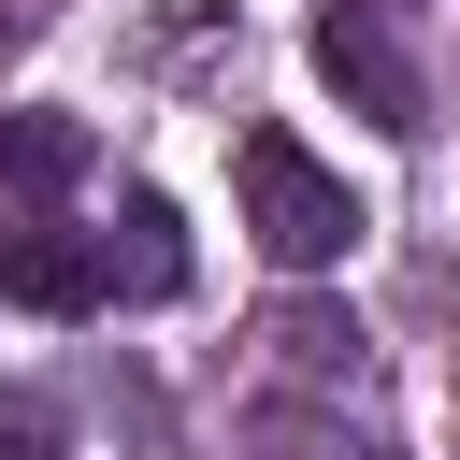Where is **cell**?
Listing matches in <instances>:
<instances>
[{
    "label": "cell",
    "mask_w": 460,
    "mask_h": 460,
    "mask_svg": "<svg viewBox=\"0 0 460 460\" xmlns=\"http://www.w3.org/2000/svg\"><path fill=\"white\" fill-rule=\"evenodd\" d=\"M244 230H259L273 273H331V259L359 244V201H345V172H316L288 129H244Z\"/></svg>",
    "instance_id": "1"
},
{
    "label": "cell",
    "mask_w": 460,
    "mask_h": 460,
    "mask_svg": "<svg viewBox=\"0 0 460 460\" xmlns=\"http://www.w3.org/2000/svg\"><path fill=\"white\" fill-rule=\"evenodd\" d=\"M316 72H331L374 129H431V86H417V58L388 43V14H374V0H331V14H316Z\"/></svg>",
    "instance_id": "2"
},
{
    "label": "cell",
    "mask_w": 460,
    "mask_h": 460,
    "mask_svg": "<svg viewBox=\"0 0 460 460\" xmlns=\"http://www.w3.org/2000/svg\"><path fill=\"white\" fill-rule=\"evenodd\" d=\"M0 302H14V316H101V302H115V273H101V244H86V230L29 216V230H0Z\"/></svg>",
    "instance_id": "3"
},
{
    "label": "cell",
    "mask_w": 460,
    "mask_h": 460,
    "mask_svg": "<svg viewBox=\"0 0 460 460\" xmlns=\"http://www.w3.org/2000/svg\"><path fill=\"white\" fill-rule=\"evenodd\" d=\"M101 273H115L129 302H172V288H187V216H172L158 187H129V201H115V244H101Z\"/></svg>",
    "instance_id": "4"
},
{
    "label": "cell",
    "mask_w": 460,
    "mask_h": 460,
    "mask_svg": "<svg viewBox=\"0 0 460 460\" xmlns=\"http://www.w3.org/2000/svg\"><path fill=\"white\" fill-rule=\"evenodd\" d=\"M86 172V129L58 115V101H29V115H0V187H29V201H58Z\"/></svg>",
    "instance_id": "5"
},
{
    "label": "cell",
    "mask_w": 460,
    "mask_h": 460,
    "mask_svg": "<svg viewBox=\"0 0 460 460\" xmlns=\"http://www.w3.org/2000/svg\"><path fill=\"white\" fill-rule=\"evenodd\" d=\"M259 345H273L288 374H359V331H345V316H316V302H288V316H273Z\"/></svg>",
    "instance_id": "6"
}]
</instances>
